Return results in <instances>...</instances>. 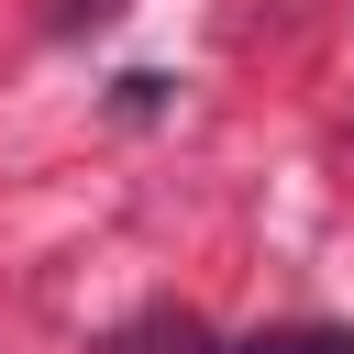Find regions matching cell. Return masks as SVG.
<instances>
[{
  "mask_svg": "<svg viewBox=\"0 0 354 354\" xmlns=\"http://www.w3.org/2000/svg\"><path fill=\"white\" fill-rule=\"evenodd\" d=\"M221 354H354V332H332V321H266V332H243Z\"/></svg>",
  "mask_w": 354,
  "mask_h": 354,
  "instance_id": "obj_1",
  "label": "cell"
},
{
  "mask_svg": "<svg viewBox=\"0 0 354 354\" xmlns=\"http://www.w3.org/2000/svg\"><path fill=\"white\" fill-rule=\"evenodd\" d=\"M100 354H221L199 321H133V332H111Z\"/></svg>",
  "mask_w": 354,
  "mask_h": 354,
  "instance_id": "obj_2",
  "label": "cell"
},
{
  "mask_svg": "<svg viewBox=\"0 0 354 354\" xmlns=\"http://www.w3.org/2000/svg\"><path fill=\"white\" fill-rule=\"evenodd\" d=\"M122 0H44V33H100Z\"/></svg>",
  "mask_w": 354,
  "mask_h": 354,
  "instance_id": "obj_3",
  "label": "cell"
}]
</instances>
